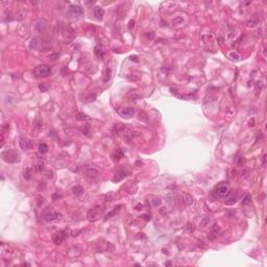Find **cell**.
Segmentation results:
<instances>
[{
    "label": "cell",
    "instance_id": "obj_1",
    "mask_svg": "<svg viewBox=\"0 0 267 267\" xmlns=\"http://www.w3.org/2000/svg\"><path fill=\"white\" fill-rule=\"evenodd\" d=\"M51 72H52V69L48 65H40V66L36 67L32 71L36 77H48Z\"/></svg>",
    "mask_w": 267,
    "mask_h": 267
},
{
    "label": "cell",
    "instance_id": "obj_2",
    "mask_svg": "<svg viewBox=\"0 0 267 267\" xmlns=\"http://www.w3.org/2000/svg\"><path fill=\"white\" fill-rule=\"evenodd\" d=\"M1 155H2L3 160L5 161V162H8V163H16V162L19 161V158H20L18 152L14 149L5 150V151L2 152Z\"/></svg>",
    "mask_w": 267,
    "mask_h": 267
},
{
    "label": "cell",
    "instance_id": "obj_3",
    "mask_svg": "<svg viewBox=\"0 0 267 267\" xmlns=\"http://www.w3.org/2000/svg\"><path fill=\"white\" fill-rule=\"evenodd\" d=\"M216 194L219 197L225 198L231 194V188L227 183H220L216 188Z\"/></svg>",
    "mask_w": 267,
    "mask_h": 267
},
{
    "label": "cell",
    "instance_id": "obj_4",
    "mask_svg": "<svg viewBox=\"0 0 267 267\" xmlns=\"http://www.w3.org/2000/svg\"><path fill=\"white\" fill-rule=\"evenodd\" d=\"M44 219H45L46 221H49V222L59 221V220L62 219V214L55 212L51 208L50 209L48 208V210H46L45 213H44Z\"/></svg>",
    "mask_w": 267,
    "mask_h": 267
},
{
    "label": "cell",
    "instance_id": "obj_5",
    "mask_svg": "<svg viewBox=\"0 0 267 267\" xmlns=\"http://www.w3.org/2000/svg\"><path fill=\"white\" fill-rule=\"evenodd\" d=\"M101 214H102V209L98 206H95L88 211L87 217H88L89 221H96L97 219L101 216Z\"/></svg>",
    "mask_w": 267,
    "mask_h": 267
},
{
    "label": "cell",
    "instance_id": "obj_6",
    "mask_svg": "<svg viewBox=\"0 0 267 267\" xmlns=\"http://www.w3.org/2000/svg\"><path fill=\"white\" fill-rule=\"evenodd\" d=\"M68 16L71 17V18H78V17L83 16L84 15V8L79 5H76V4H71L68 8Z\"/></svg>",
    "mask_w": 267,
    "mask_h": 267
},
{
    "label": "cell",
    "instance_id": "obj_7",
    "mask_svg": "<svg viewBox=\"0 0 267 267\" xmlns=\"http://www.w3.org/2000/svg\"><path fill=\"white\" fill-rule=\"evenodd\" d=\"M117 113L121 117L129 119V118L134 117V115L136 114V111H135L134 107H125V109H119L117 111Z\"/></svg>",
    "mask_w": 267,
    "mask_h": 267
},
{
    "label": "cell",
    "instance_id": "obj_8",
    "mask_svg": "<svg viewBox=\"0 0 267 267\" xmlns=\"http://www.w3.org/2000/svg\"><path fill=\"white\" fill-rule=\"evenodd\" d=\"M67 237H68L67 231H61V232L55 233L53 235V237H52V239H53L54 244H62L67 239Z\"/></svg>",
    "mask_w": 267,
    "mask_h": 267
},
{
    "label": "cell",
    "instance_id": "obj_9",
    "mask_svg": "<svg viewBox=\"0 0 267 267\" xmlns=\"http://www.w3.org/2000/svg\"><path fill=\"white\" fill-rule=\"evenodd\" d=\"M219 232H220V227H219L217 223H214L213 227H211V231L209 233L208 239L209 240H214V239L217 237V235L219 234Z\"/></svg>",
    "mask_w": 267,
    "mask_h": 267
},
{
    "label": "cell",
    "instance_id": "obj_10",
    "mask_svg": "<svg viewBox=\"0 0 267 267\" xmlns=\"http://www.w3.org/2000/svg\"><path fill=\"white\" fill-rule=\"evenodd\" d=\"M64 36L66 39H68V40H73L75 37V30L73 29L72 27L70 26V25H66V26L64 27Z\"/></svg>",
    "mask_w": 267,
    "mask_h": 267
},
{
    "label": "cell",
    "instance_id": "obj_11",
    "mask_svg": "<svg viewBox=\"0 0 267 267\" xmlns=\"http://www.w3.org/2000/svg\"><path fill=\"white\" fill-rule=\"evenodd\" d=\"M19 145H20L22 150H28V149H30L32 146L30 140L26 139V138H21L20 141H19Z\"/></svg>",
    "mask_w": 267,
    "mask_h": 267
},
{
    "label": "cell",
    "instance_id": "obj_12",
    "mask_svg": "<svg viewBox=\"0 0 267 267\" xmlns=\"http://www.w3.org/2000/svg\"><path fill=\"white\" fill-rule=\"evenodd\" d=\"M104 15V10L100 6H95L93 8V16L97 19V20H100L101 21L102 18H103Z\"/></svg>",
    "mask_w": 267,
    "mask_h": 267
},
{
    "label": "cell",
    "instance_id": "obj_13",
    "mask_svg": "<svg viewBox=\"0 0 267 267\" xmlns=\"http://www.w3.org/2000/svg\"><path fill=\"white\" fill-rule=\"evenodd\" d=\"M44 168H45V162L43 160H38L32 166V169L37 171V172H41V171L44 170Z\"/></svg>",
    "mask_w": 267,
    "mask_h": 267
},
{
    "label": "cell",
    "instance_id": "obj_14",
    "mask_svg": "<svg viewBox=\"0 0 267 267\" xmlns=\"http://www.w3.org/2000/svg\"><path fill=\"white\" fill-rule=\"evenodd\" d=\"M86 175L88 176L89 179H96L97 176L99 175V172H98L97 169L91 167V168L87 169V171H86Z\"/></svg>",
    "mask_w": 267,
    "mask_h": 267
},
{
    "label": "cell",
    "instance_id": "obj_15",
    "mask_svg": "<svg viewBox=\"0 0 267 267\" xmlns=\"http://www.w3.org/2000/svg\"><path fill=\"white\" fill-rule=\"evenodd\" d=\"M126 174H127V172H126L125 170H119L117 172V173L115 174V176L113 177V182H120V181H122L124 177L126 176Z\"/></svg>",
    "mask_w": 267,
    "mask_h": 267
},
{
    "label": "cell",
    "instance_id": "obj_16",
    "mask_svg": "<svg viewBox=\"0 0 267 267\" xmlns=\"http://www.w3.org/2000/svg\"><path fill=\"white\" fill-rule=\"evenodd\" d=\"M41 45H42V43H41V40L40 39H38V38H34V39H31L30 40V43H29V47L30 49H39L41 47Z\"/></svg>",
    "mask_w": 267,
    "mask_h": 267
},
{
    "label": "cell",
    "instance_id": "obj_17",
    "mask_svg": "<svg viewBox=\"0 0 267 267\" xmlns=\"http://www.w3.org/2000/svg\"><path fill=\"white\" fill-rule=\"evenodd\" d=\"M94 53H95V55L97 56V58H99V59H102L104 55V50H103V47H102L101 45H96L95 47H94Z\"/></svg>",
    "mask_w": 267,
    "mask_h": 267
},
{
    "label": "cell",
    "instance_id": "obj_18",
    "mask_svg": "<svg viewBox=\"0 0 267 267\" xmlns=\"http://www.w3.org/2000/svg\"><path fill=\"white\" fill-rule=\"evenodd\" d=\"M120 208H122V206H121V205H120V206H118V207H115V208L113 209L112 211H111L110 213H107V215H105V217H104V220L107 221V219L112 218V217L114 216V215H116V214H117L118 212L120 211Z\"/></svg>",
    "mask_w": 267,
    "mask_h": 267
},
{
    "label": "cell",
    "instance_id": "obj_19",
    "mask_svg": "<svg viewBox=\"0 0 267 267\" xmlns=\"http://www.w3.org/2000/svg\"><path fill=\"white\" fill-rule=\"evenodd\" d=\"M72 192H73V194L76 195V196H81V195L84 194V192H85V190H84V188L81 187V186L76 185V186L72 187Z\"/></svg>",
    "mask_w": 267,
    "mask_h": 267
},
{
    "label": "cell",
    "instance_id": "obj_20",
    "mask_svg": "<svg viewBox=\"0 0 267 267\" xmlns=\"http://www.w3.org/2000/svg\"><path fill=\"white\" fill-rule=\"evenodd\" d=\"M182 201H183V203L184 205H186V206H189V205H191L192 203V201H193V198H192V196L191 195H189V194H184L182 196Z\"/></svg>",
    "mask_w": 267,
    "mask_h": 267
},
{
    "label": "cell",
    "instance_id": "obj_21",
    "mask_svg": "<svg viewBox=\"0 0 267 267\" xmlns=\"http://www.w3.org/2000/svg\"><path fill=\"white\" fill-rule=\"evenodd\" d=\"M111 76H112V67L107 65V66L105 67V70H104V81H105V83L109 81Z\"/></svg>",
    "mask_w": 267,
    "mask_h": 267
},
{
    "label": "cell",
    "instance_id": "obj_22",
    "mask_svg": "<svg viewBox=\"0 0 267 267\" xmlns=\"http://www.w3.org/2000/svg\"><path fill=\"white\" fill-rule=\"evenodd\" d=\"M234 162H235L237 165H242L244 162H245V159H244V157H243L242 155H240V153H238V155H235V159H234Z\"/></svg>",
    "mask_w": 267,
    "mask_h": 267
},
{
    "label": "cell",
    "instance_id": "obj_23",
    "mask_svg": "<svg viewBox=\"0 0 267 267\" xmlns=\"http://www.w3.org/2000/svg\"><path fill=\"white\" fill-rule=\"evenodd\" d=\"M123 155H124V153H123L122 150H121V149H117V150H115V152H114V153H113V159H114L115 161H119L123 157Z\"/></svg>",
    "mask_w": 267,
    "mask_h": 267
},
{
    "label": "cell",
    "instance_id": "obj_24",
    "mask_svg": "<svg viewBox=\"0 0 267 267\" xmlns=\"http://www.w3.org/2000/svg\"><path fill=\"white\" fill-rule=\"evenodd\" d=\"M47 151H48V146H47V144H45V143H40V144H39V152L42 153V155H45V153H47Z\"/></svg>",
    "mask_w": 267,
    "mask_h": 267
},
{
    "label": "cell",
    "instance_id": "obj_25",
    "mask_svg": "<svg viewBox=\"0 0 267 267\" xmlns=\"http://www.w3.org/2000/svg\"><path fill=\"white\" fill-rule=\"evenodd\" d=\"M76 118H77L78 120H86V121L91 120V118L89 117L87 114H84V113H78L77 115H76Z\"/></svg>",
    "mask_w": 267,
    "mask_h": 267
},
{
    "label": "cell",
    "instance_id": "obj_26",
    "mask_svg": "<svg viewBox=\"0 0 267 267\" xmlns=\"http://www.w3.org/2000/svg\"><path fill=\"white\" fill-rule=\"evenodd\" d=\"M210 221H211V218H210V217H208V216L203 217V218L200 220V227H207V225L210 223Z\"/></svg>",
    "mask_w": 267,
    "mask_h": 267
},
{
    "label": "cell",
    "instance_id": "obj_27",
    "mask_svg": "<svg viewBox=\"0 0 267 267\" xmlns=\"http://www.w3.org/2000/svg\"><path fill=\"white\" fill-rule=\"evenodd\" d=\"M236 203V199L234 196H232V194H230L229 196L225 197V205H234Z\"/></svg>",
    "mask_w": 267,
    "mask_h": 267
},
{
    "label": "cell",
    "instance_id": "obj_28",
    "mask_svg": "<svg viewBox=\"0 0 267 267\" xmlns=\"http://www.w3.org/2000/svg\"><path fill=\"white\" fill-rule=\"evenodd\" d=\"M44 21V19H41L40 21L38 22V24H37V29L39 30V31H43V30L45 29V24H46V22H44L42 24V22Z\"/></svg>",
    "mask_w": 267,
    "mask_h": 267
},
{
    "label": "cell",
    "instance_id": "obj_29",
    "mask_svg": "<svg viewBox=\"0 0 267 267\" xmlns=\"http://www.w3.org/2000/svg\"><path fill=\"white\" fill-rule=\"evenodd\" d=\"M183 22H184V19H183L182 17H176L175 19L172 20V24L175 26V25H181Z\"/></svg>",
    "mask_w": 267,
    "mask_h": 267
},
{
    "label": "cell",
    "instance_id": "obj_30",
    "mask_svg": "<svg viewBox=\"0 0 267 267\" xmlns=\"http://www.w3.org/2000/svg\"><path fill=\"white\" fill-rule=\"evenodd\" d=\"M151 203H152V206L159 207L161 203H162V200H161V198H159V197H152Z\"/></svg>",
    "mask_w": 267,
    "mask_h": 267
},
{
    "label": "cell",
    "instance_id": "obj_31",
    "mask_svg": "<svg viewBox=\"0 0 267 267\" xmlns=\"http://www.w3.org/2000/svg\"><path fill=\"white\" fill-rule=\"evenodd\" d=\"M249 203H251V196L249 194H246L242 199V206H246Z\"/></svg>",
    "mask_w": 267,
    "mask_h": 267
},
{
    "label": "cell",
    "instance_id": "obj_32",
    "mask_svg": "<svg viewBox=\"0 0 267 267\" xmlns=\"http://www.w3.org/2000/svg\"><path fill=\"white\" fill-rule=\"evenodd\" d=\"M258 20H255V19H251V20H249V21L246 22V25L249 27H255L256 25H258Z\"/></svg>",
    "mask_w": 267,
    "mask_h": 267
},
{
    "label": "cell",
    "instance_id": "obj_33",
    "mask_svg": "<svg viewBox=\"0 0 267 267\" xmlns=\"http://www.w3.org/2000/svg\"><path fill=\"white\" fill-rule=\"evenodd\" d=\"M229 56H230L232 60H235V61H238V60L240 59V55H239L237 52H235V51H232V52L229 54Z\"/></svg>",
    "mask_w": 267,
    "mask_h": 267
},
{
    "label": "cell",
    "instance_id": "obj_34",
    "mask_svg": "<svg viewBox=\"0 0 267 267\" xmlns=\"http://www.w3.org/2000/svg\"><path fill=\"white\" fill-rule=\"evenodd\" d=\"M48 88H49V87L46 85V84H41V85L39 86V89H40L42 92H46L47 90H48Z\"/></svg>",
    "mask_w": 267,
    "mask_h": 267
},
{
    "label": "cell",
    "instance_id": "obj_35",
    "mask_svg": "<svg viewBox=\"0 0 267 267\" xmlns=\"http://www.w3.org/2000/svg\"><path fill=\"white\" fill-rule=\"evenodd\" d=\"M134 26H135V21H134V20H131L129 23H128V27H129V29H131Z\"/></svg>",
    "mask_w": 267,
    "mask_h": 267
},
{
    "label": "cell",
    "instance_id": "obj_36",
    "mask_svg": "<svg viewBox=\"0 0 267 267\" xmlns=\"http://www.w3.org/2000/svg\"><path fill=\"white\" fill-rule=\"evenodd\" d=\"M84 134H85V135H88V134H89V125H88V124L86 125V128H85V131H84Z\"/></svg>",
    "mask_w": 267,
    "mask_h": 267
},
{
    "label": "cell",
    "instance_id": "obj_37",
    "mask_svg": "<svg viewBox=\"0 0 267 267\" xmlns=\"http://www.w3.org/2000/svg\"><path fill=\"white\" fill-rule=\"evenodd\" d=\"M265 162H266V155H263V164H265Z\"/></svg>",
    "mask_w": 267,
    "mask_h": 267
},
{
    "label": "cell",
    "instance_id": "obj_38",
    "mask_svg": "<svg viewBox=\"0 0 267 267\" xmlns=\"http://www.w3.org/2000/svg\"><path fill=\"white\" fill-rule=\"evenodd\" d=\"M165 265L166 266H171V262H166Z\"/></svg>",
    "mask_w": 267,
    "mask_h": 267
}]
</instances>
